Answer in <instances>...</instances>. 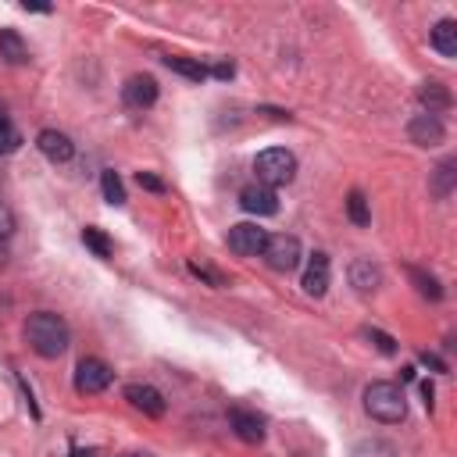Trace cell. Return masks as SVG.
Masks as SVG:
<instances>
[{"instance_id": "6da1fadb", "label": "cell", "mask_w": 457, "mask_h": 457, "mask_svg": "<svg viewBox=\"0 0 457 457\" xmlns=\"http://www.w3.org/2000/svg\"><path fill=\"white\" fill-rule=\"evenodd\" d=\"M25 339H29V346H32L39 357L54 361V357H61V353L68 350L71 332H68V321H64L61 314H54V311H36V314H29V321H25Z\"/></svg>"}, {"instance_id": "7a4b0ae2", "label": "cell", "mask_w": 457, "mask_h": 457, "mask_svg": "<svg viewBox=\"0 0 457 457\" xmlns=\"http://www.w3.org/2000/svg\"><path fill=\"white\" fill-rule=\"evenodd\" d=\"M364 411L382 421V425H396L407 418V400H403V389L396 382H371L364 386Z\"/></svg>"}, {"instance_id": "3957f363", "label": "cell", "mask_w": 457, "mask_h": 457, "mask_svg": "<svg viewBox=\"0 0 457 457\" xmlns=\"http://www.w3.org/2000/svg\"><path fill=\"white\" fill-rule=\"evenodd\" d=\"M253 175H257V182L268 186V189L286 186V182H293V175H296V157H293L286 146L261 150L257 161H253Z\"/></svg>"}, {"instance_id": "277c9868", "label": "cell", "mask_w": 457, "mask_h": 457, "mask_svg": "<svg viewBox=\"0 0 457 457\" xmlns=\"http://www.w3.org/2000/svg\"><path fill=\"white\" fill-rule=\"evenodd\" d=\"M261 257H264L268 268H275V271H293V268L300 264V239H296V236H286V232L268 236Z\"/></svg>"}, {"instance_id": "5b68a950", "label": "cell", "mask_w": 457, "mask_h": 457, "mask_svg": "<svg viewBox=\"0 0 457 457\" xmlns=\"http://www.w3.org/2000/svg\"><path fill=\"white\" fill-rule=\"evenodd\" d=\"M111 378H114V371L100 357H82L79 368H75V389L86 393V396L89 393H104L111 386Z\"/></svg>"}, {"instance_id": "8992f818", "label": "cell", "mask_w": 457, "mask_h": 457, "mask_svg": "<svg viewBox=\"0 0 457 457\" xmlns=\"http://www.w3.org/2000/svg\"><path fill=\"white\" fill-rule=\"evenodd\" d=\"M264 239H268V232L253 221H239L228 228V250L239 257H257L264 250Z\"/></svg>"}, {"instance_id": "52a82bcc", "label": "cell", "mask_w": 457, "mask_h": 457, "mask_svg": "<svg viewBox=\"0 0 457 457\" xmlns=\"http://www.w3.org/2000/svg\"><path fill=\"white\" fill-rule=\"evenodd\" d=\"M239 207H243L246 214L264 218V214H275V211H278V196H275V189H268V186H261V182H250V186L239 189Z\"/></svg>"}, {"instance_id": "ba28073f", "label": "cell", "mask_w": 457, "mask_h": 457, "mask_svg": "<svg viewBox=\"0 0 457 457\" xmlns=\"http://www.w3.org/2000/svg\"><path fill=\"white\" fill-rule=\"evenodd\" d=\"M125 400H129L136 411L150 414V418H161V414L168 411L161 389H154V386H146V382H129V386H125Z\"/></svg>"}, {"instance_id": "9c48e42d", "label": "cell", "mask_w": 457, "mask_h": 457, "mask_svg": "<svg viewBox=\"0 0 457 457\" xmlns=\"http://www.w3.org/2000/svg\"><path fill=\"white\" fill-rule=\"evenodd\" d=\"M121 100H125V107H132V111H146V107H154V100H157V82H154L150 75H132V79L121 86Z\"/></svg>"}, {"instance_id": "30bf717a", "label": "cell", "mask_w": 457, "mask_h": 457, "mask_svg": "<svg viewBox=\"0 0 457 457\" xmlns=\"http://www.w3.org/2000/svg\"><path fill=\"white\" fill-rule=\"evenodd\" d=\"M407 136H411V143H418V146H439L443 139H446V129H443V121L436 118V114H414L411 118V125H407Z\"/></svg>"}, {"instance_id": "8fae6325", "label": "cell", "mask_w": 457, "mask_h": 457, "mask_svg": "<svg viewBox=\"0 0 457 457\" xmlns=\"http://www.w3.org/2000/svg\"><path fill=\"white\" fill-rule=\"evenodd\" d=\"M36 146H39V154H43L46 161H54V164H64V161L75 157L71 139H68L64 132H57V129H43V132L36 136Z\"/></svg>"}, {"instance_id": "7c38bea8", "label": "cell", "mask_w": 457, "mask_h": 457, "mask_svg": "<svg viewBox=\"0 0 457 457\" xmlns=\"http://www.w3.org/2000/svg\"><path fill=\"white\" fill-rule=\"evenodd\" d=\"M303 293L307 296H325V289H328V257L318 250V253H311V261H307V271H303Z\"/></svg>"}, {"instance_id": "4fadbf2b", "label": "cell", "mask_w": 457, "mask_h": 457, "mask_svg": "<svg viewBox=\"0 0 457 457\" xmlns=\"http://www.w3.org/2000/svg\"><path fill=\"white\" fill-rule=\"evenodd\" d=\"M228 421H232V428H236V436H239L243 443H261V439H264V421H261L253 411L232 407V411H228Z\"/></svg>"}, {"instance_id": "5bb4252c", "label": "cell", "mask_w": 457, "mask_h": 457, "mask_svg": "<svg viewBox=\"0 0 457 457\" xmlns=\"http://www.w3.org/2000/svg\"><path fill=\"white\" fill-rule=\"evenodd\" d=\"M418 104L425 107V114H436L439 118L453 104V96H450V89L443 82H421L418 86Z\"/></svg>"}, {"instance_id": "9a60e30c", "label": "cell", "mask_w": 457, "mask_h": 457, "mask_svg": "<svg viewBox=\"0 0 457 457\" xmlns=\"http://www.w3.org/2000/svg\"><path fill=\"white\" fill-rule=\"evenodd\" d=\"M378 282H382V271H378V264H371L368 257H357V261L350 264V286H353L357 293H371V289H378Z\"/></svg>"}, {"instance_id": "2e32d148", "label": "cell", "mask_w": 457, "mask_h": 457, "mask_svg": "<svg viewBox=\"0 0 457 457\" xmlns=\"http://www.w3.org/2000/svg\"><path fill=\"white\" fill-rule=\"evenodd\" d=\"M432 46H436L443 57H457V21H453V18L436 21V29H432Z\"/></svg>"}, {"instance_id": "e0dca14e", "label": "cell", "mask_w": 457, "mask_h": 457, "mask_svg": "<svg viewBox=\"0 0 457 457\" xmlns=\"http://www.w3.org/2000/svg\"><path fill=\"white\" fill-rule=\"evenodd\" d=\"M0 57L7 64H25L29 61V46L14 29H0Z\"/></svg>"}, {"instance_id": "ac0fdd59", "label": "cell", "mask_w": 457, "mask_h": 457, "mask_svg": "<svg viewBox=\"0 0 457 457\" xmlns=\"http://www.w3.org/2000/svg\"><path fill=\"white\" fill-rule=\"evenodd\" d=\"M453 182H457V161H443V164L436 168V175H432V193H436L439 200H446V196L453 193Z\"/></svg>"}, {"instance_id": "d6986e66", "label": "cell", "mask_w": 457, "mask_h": 457, "mask_svg": "<svg viewBox=\"0 0 457 457\" xmlns=\"http://www.w3.org/2000/svg\"><path fill=\"white\" fill-rule=\"evenodd\" d=\"M164 64L171 68V71H179V75H186V79H193V82H200V79H207V68L200 64V61H189V57H164Z\"/></svg>"}, {"instance_id": "ffe728a7", "label": "cell", "mask_w": 457, "mask_h": 457, "mask_svg": "<svg viewBox=\"0 0 457 457\" xmlns=\"http://www.w3.org/2000/svg\"><path fill=\"white\" fill-rule=\"evenodd\" d=\"M100 189H104V200L107 204H114V207H121L125 204V186H121V179H118V171H104L100 175Z\"/></svg>"}, {"instance_id": "44dd1931", "label": "cell", "mask_w": 457, "mask_h": 457, "mask_svg": "<svg viewBox=\"0 0 457 457\" xmlns=\"http://www.w3.org/2000/svg\"><path fill=\"white\" fill-rule=\"evenodd\" d=\"M346 214H350V221L361 225V228L371 221V211H368V200H364L361 189H350V196H346Z\"/></svg>"}, {"instance_id": "7402d4cb", "label": "cell", "mask_w": 457, "mask_h": 457, "mask_svg": "<svg viewBox=\"0 0 457 457\" xmlns=\"http://www.w3.org/2000/svg\"><path fill=\"white\" fill-rule=\"evenodd\" d=\"M82 243L96 253V257H111V243H107V236L100 232V228H93V225H86L82 228Z\"/></svg>"}, {"instance_id": "603a6c76", "label": "cell", "mask_w": 457, "mask_h": 457, "mask_svg": "<svg viewBox=\"0 0 457 457\" xmlns=\"http://www.w3.org/2000/svg\"><path fill=\"white\" fill-rule=\"evenodd\" d=\"M411 278L418 282V293H421V296H428V300H439V296H443V289H439V282H436L432 275H425L421 268H411Z\"/></svg>"}, {"instance_id": "cb8c5ba5", "label": "cell", "mask_w": 457, "mask_h": 457, "mask_svg": "<svg viewBox=\"0 0 457 457\" xmlns=\"http://www.w3.org/2000/svg\"><path fill=\"white\" fill-rule=\"evenodd\" d=\"M18 146H21V132L11 121H4L0 125V154H14Z\"/></svg>"}, {"instance_id": "d4e9b609", "label": "cell", "mask_w": 457, "mask_h": 457, "mask_svg": "<svg viewBox=\"0 0 457 457\" xmlns=\"http://www.w3.org/2000/svg\"><path fill=\"white\" fill-rule=\"evenodd\" d=\"M364 336H368V339H371L386 357H393V353H396V339H393V336H386V332H378V328H364Z\"/></svg>"}, {"instance_id": "484cf974", "label": "cell", "mask_w": 457, "mask_h": 457, "mask_svg": "<svg viewBox=\"0 0 457 457\" xmlns=\"http://www.w3.org/2000/svg\"><path fill=\"white\" fill-rule=\"evenodd\" d=\"M189 271H193L196 278L211 282V286H225V275H218V271H214V268H207V264H196V261H189Z\"/></svg>"}, {"instance_id": "4316f807", "label": "cell", "mask_w": 457, "mask_h": 457, "mask_svg": "<svg viewBox=\"0 0 457 457\" xmlns=\"http://www.w3.org/2000/svg\"><path fill=\"white\" fill-rule=\"evenodd\" d=\"M11 232H14V214H11V207L0 204V239H7Z\"/></svg>"}, {"instance_id": "83f0119b", "label": "cell", "mask_w": 457, "mask_h": 457, "mask_svg": "<svg viewBox=\"0 0 457 457\" xmlns=\"http://www.w3.org/2000/svg\"><path fill=\"white\" fill-rule=\"evenodd\" d=\"M136 182H139L143 189H154V193H161V189H164V182H161L157 175H150V171H139V175H136Z\"/></svg>"}, {"instance_id": "f1b7e54d", "label": "cell", "mask_w": 457, "mask_h": 457, "mask_svg": "<svg viewBox=\"0 0 457 457\" xmlns=\"http://www.w3.org/2000/svg\"><path fill=\"white\" fill-rule=\"evenodd\" d=\"M232 71H236V68H232V61H221V64H214L207 75H218V79H232Z\"/></svg>"}, {"instance_id": "f546056e", "label": "cell", "mask_w": 457, "mask_h": 457, "mask_svg": "<svg viewBox=\"0 0 457 457\" xmlns=\"http://www.w3.org/2000/svg\"><path fill=\"white\" fill-rule=\"evenodd\" d=\"M421 361H425V364H428V368H436V371H446V364H443V361H439V357H436V353H428V350H425V353H421Z\"/></svg>"}, {"instance_id": "4dcf8cb0", "label": "cell", "mask_w": 457, "mask_h": 457, "mask_svg": "<svg viewBox=\"0 0 457 457\" xmlns=\"http://www.w3.org/2000/svg\"><path fill=\"white\" fill-rule=\"evenodd\" d=\"M421 396H425V407H432V382H421Z\"/></svg>"}, {"instance_id": "1f68e13d", "label": "cell", "mask_w": 457, "mask_h": 457, "mask_svg": "<svg viewBox=\"0 0 457 457\" xmlns=\"http://www.w3.org/2000/svg\"><path fill=\"white\" fill-rule=\"evenodd\" d=\"M71 457H96V450H79V446H75Z\"/></svg>"}, {"instance_id": "d6a6232c", "label": "cell", "mask_w": 457, "mask_h": 457, "mask_svg": "<svg viewBox=\"0 0 457 457\" xmlns=\"http://www.w3.org/2000/svg\"><path fill=\"white\" fill-rule=\"evenodd\" d=\"M125 457H154V453H125Z\"/></svg>"}, {"instance_id": "836d02e7", "label": "cell", "mask_w": 457, "mask_h": 457, "mask_svg": "<svg viewBox=\"0 0 457 457\" xmlns=\"http://www.w3.org/2000/svg\"><path fill=\"white\" fill-rule=\"evenodd\" d=\"M4 121H7V114H4V107H0V125H4Z\"/></svg>"}]
</instances>
